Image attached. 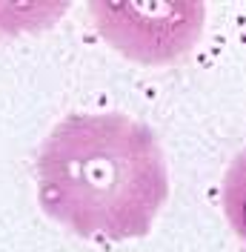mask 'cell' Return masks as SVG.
Returning a JSON list of instances; mask_svg holds the SVG:
<instances>
[{"instance_id": "cell-1", "label": "cell", "mask_w": 246, "mask_h": 252, "mask_svg": "<svg viewBox=\"0 0 246 252\" xmlns=\"http://www.w3.org/2000/svg\"><path fill=\"white\" fill-rule=\"evenodd\" d=\"M34 172L40 209L80 238L149 235L169 198L154 132L121 112L63 118L46 135Z\"/></svg>"}, {"instance_id": "cell-3", "label": "cell", "mask_w": 246, "mask_h": 252, "mask_svg": "<svg viewBox=\"0 0 246 252\" xmlns=\"http://www.w3.org/2000/svg\"><path fill=\"white\" fill-rule=\"evenodd\" d=\"M220 204L223 215L229 220L232 232L246 241V149L229 163L220 187Z\"/></svg>"}, {"instance_id": "cell-2", "label": "cell", "mask_w": 246, "mask_h": 252, "mask_svg": "<svg viewBox=\"0 0 246 252\" xmlns=\"http://www.w3.org/2000/svg\"><path fill=\"white\" fill-rule=\"evenodd\" d=\"M89 12L109 43L140 63L181 58L203 26L198 3H92Z\"/></svg>"}]
</instances>
